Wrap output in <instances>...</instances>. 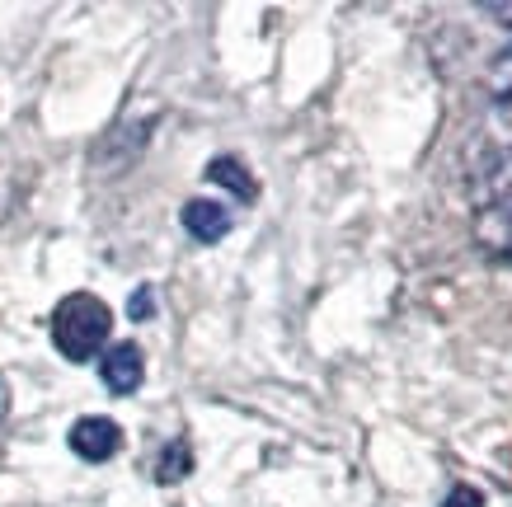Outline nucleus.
<instances>
[{"instance_id":"f257e3e1","label":"nucleus","mask_w":512,"mask_h":507,"mask_svg":"<svg viewBox=\"0 0 512 507\" xmlns=\"http://www.w3.org/2000/svg\"><path fill=\"white\" fill-rule=\"evenodd\" d=\"M113 329V310L90 292H71L57 301L52 310V343L66 362H90L104 343H109Z\"/></svg>"},{"instance_id":"f03ea898","label":"nucleus","mask_w":512,"mask_h":507,"mask_svg":"<svg viewBox=\"0 0 512 507\" xmlns=\"http://www.w3.org/2000/svg\"><path fill=\"white\" fill-rule=\"evenodd\" d=\"M71 451H76L80 461H90V465H104L113 461L118 451H123V428L113 423V418H80L76 428H71Z\"/></svg>"},{"instance_id":"7ed1b4c3","label":"nucleus","mask_w":512,"mask_h":507,"mask_svg":"<svg viewBox=\"0 0 512 507\" xmlns=\"http://www.w3.org/2000/svg\"><path fill=\"white\" fill-rule=\"evenodd\" d=\"M99 376L109 385L113 395H132L141 390V376H146V362H141V348L137 343H113L104 362H99Z\"/></svg>"},{"instance_id":"20e7f679","label":"nucleus","mask_w":512,"mask_h":507,"mask_svg":"<svg viewBox=\"0 0 512 507\" xmlns=\"http://www.w3.org/2000/svg\"><path fill=\"white\" fill-rule=\"evenodd\" d=\"M231 207H221V202H188L184 207V231L193 235V240H202V245H217V240H226L231 235Z\"/></svg>"},{"instance_id":"39448f33","label":"nucleus","mask_w":512,"mask_h":507,"mask_svg":"<svg viewBox=\"0 0 512 507\" xmlns=\"http://www.w3.org/2000/svg\"><path fill=\"white\" fill-rule=\"evenodd\" d=\"M207 179H212V184H221V188H231L240 202H254V198H259V184L249 179V169L240 165L235 155H217V160L207 165Z\"/></svg>"},{"instance_id":"423d86ee","label":"nucleus","mask_w":512,"mask_h":507,"mask_svg":"<svg viewBox=\"0 0 512 507\" xmlns=\"http://www.w3.org/2000/svg\"><path fill=\"white\" fill-rule=\"evenodd\" d=\"M193 470V451H188L184 437H174L165 451H160V461H156V479L160 484H179V479Z\"/></svg>"},{"instance_id":"0eeeda50","label":"nucleus","mask_w":512,"mask_h":507,"mask_svg":"<svg viewBox=\"0 0 512 507\" xmlns=\"http://www.w3.org/2000/svg\"><path fill=\"white\" fill-rule=\"evenodd\" d=\"M498 221H503V235H498V240H489V245H494L498 259H508V263H512V202L503 207V212H498Z\"/></svg>"},{"instance_id":"6e6552de","label":"nucleus","mask_w":512,"mask_h":507,"mask_svg":"<svg viewBox=\"0 0 512 507\" xmlns=\"http://www.w3.org/2000/svg\"><path fill=\"white\" fill-rule=\"evenodd\" d=\"M442 507H484V493L470 489V484H456V489L442 498Z\"/></svg>"},{"instance_id":"1a4fd4ad","label":"nucleus","mask_w":512,"mask_h":507,"mask_svg":"<svg viewBox=\"0 0 512 507\" xmlns=\"http://www.w3.org/2000/svg\"><path fill=\"white\" fill-rule=\"evenodd\" d=\"M132 315H137V320H146V315H151V287H141V292L132 296Z\"/></svg>"},{"instance_id":"9d476101","label":"nucleus","mask_w":512,"mask_h":507,"mask_svg":"<svg viewBox=\"0 0 512 507\" xmlns=\"http://www.w3.org/2000/svg\"><path fill=\"white\" fill-rule=\"evenodd\" d=\"M5 414H10V385H5V376H0V423H5Z\"/></svg>"},{"instance_id":"9b49d317","label":"nucleus","mask_w":512,"mask_h":507,"mask_svg":"<svg viewBox=\"0 0 512 507\" xmlns=\"http://www.w3.org/2000/svg\"><path fill=\"white\" fill-rule=\"evenodd\" d=\"M484 10H489L494 19H512V5H484Z\"/></svg>"}]
</instances>
